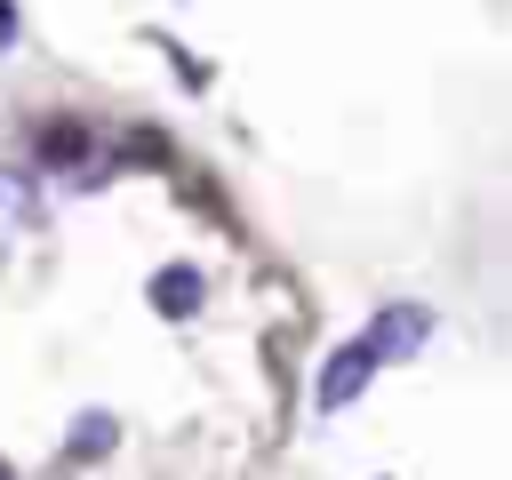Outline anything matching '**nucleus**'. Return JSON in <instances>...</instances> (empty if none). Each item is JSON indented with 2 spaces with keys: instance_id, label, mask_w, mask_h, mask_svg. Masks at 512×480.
Returning a JSON list of instances; mask_svg holds the SVG:
<instances>
[{
  "instance_id": "f03ea898",
  "label": "nucleus",
  "mask_w": 512,
  "mask_h": 480,
  "mask_svg": "<svg viewBox=\"0 0 512 480\" xmlns=\"http://www.w3.org/2000/svg\"><path fill=\"white\" fill-rule=\"evenodd\" d=\"M144 296H152V312H160V320H192V312H200V296H208V280H200L192 264H160Z\"/></svg>"
},
{
  "instance_id": "39448f33",
  "label": "nucleus",
  "mask_w": 512,
  "mask_h": 480,
  "mask_svg": "<svg viewBox=\"0 0 512 480\" xmlns=\"http://www.w3.org/2000/svg\"><path fill=\"white\" fill-rule=\"evenodd\" d=\"M8 40H16V8L0 0V48H8Z\"/></svg>"
},
{
  "instance_id": "f257e3e1",
  "label": "nucleus",
  "mask_w": 512,
  "mask_h": 480,
  "mask_svg": "<svg viewBox=\"0 0 512 480\" xmlns=\"http://www.w3.org/2000/svg\"><path fill=\"white\" fill-rule=\"evenodd\" d=\"M424 336H432V312H424V304H384L352 344H336V352L320 360V376H312V408H320V416L352 408V400L368 392V376L392 368V360H408Z\"/></svg>"
},
{
  "instance_id": "7ed1b4c3",
  "label": "nucleus",
  "mask_w": 512,
  "mask_h": 480,
  "mask_svg": "<svg viewBox=\"0 0 512 480\" xmlns=\"http://www.w3.org/2000/svg\"><path fill=\"white\" fill-rule=\"evenodd\" d=\"M80 152H88V128H80V120H48V128H40V160H48V168H64V160H80Z\"/></svg>"
},
{
  "instance_id": "20e7f679",
  "label": "nucleus",
  "mask_w": 512,
  "mask_h": 480,
  "mask_svg": "<svg viewBox=\"0 0 512 480\" xmlns=\"http://www.w3.org/2000/svg\"><path fill=\"white\" fill-rule=\"evenodd\" d=\"M96 448H112V416H80V440H72V456H96Z\"/></svg>"
},
{
  "instance_id": "423d86ee",
  "label": "nucleus",
  "mask_w": 512,
  "mask_h": 480,
  "mask_svg": "<svg viewBox=\"0 0 512 480\" xmlns=\"http://www.w3.org/2000/svg\"><path fill=\"white\" fill-rule=\"evenodd\" d=\"M0 480H16V472H8V464H0Z\"/></svg>"
}]
</instances>
